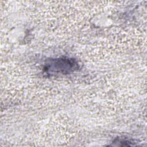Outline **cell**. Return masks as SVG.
<instances>
[{
    "mask_svg": "<svg viewBox=\"0 0 147 147\" xmlns=\"http://www.w3.org/2000/svg\"><path fill=\"white\" fill-rule=\"evenodd\" d=\"M79 68L78 62L73 58L61 57L49 60L44 69L48 74H65L77 71Z\"/></svg>",
    "mask_w": 147,
    "mask_h": 147,
    "instance_id": "obj_1",
    "label": "cell"
}]
</instances>
